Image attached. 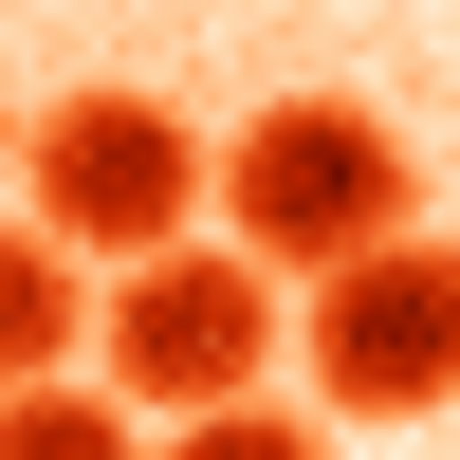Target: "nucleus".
Listing matches in <instances>:
<instances>
[{
	"label": "nucleus",
	"instance_id": "obj_8",
	"mask_svg": "<svg viewBox=\"0 0 460 460\" xmlns=\"http://www.w3.org/2000/svg\"><path fill=\"white\" fill-rule=\"evenodd\" d=\"M0 184H19V111H0Z\"/></svg>",
	"mask_w": 460,
	"mask_h": 460
},
{
	"label": "nucleus",
	"instance_id": "obj_3",
	"mask_svg": "<svg viewBox=\"0 0 460 460\" xmlns=\"http://www.w3.org/2000/svg\"><path fill=\"white\" fill-rule=\"evenodd\" d=\"M295 368L332 424H442L460 405V240H368L332 277H295Z\"/></svg>",
	"mask_w": 460,
	"mask_h": 460
},
{
	"label": "nucleus",
	"instance_id": "obj_7",
	"mask_svg": "<svg viewBox=\"0 0 460 460\" xmlns=\"http://www.w3.org/2000/svg\"><path fill=\"white\" fill-rule=\"evenodd\" d=\"M147 460H332V424H295V405H258V387H240V405H184Z\"/></svg>",
	"mask_w": 460,
	"mask_h": 460
},
{
	"label": "nucleus",
	"instance_id": "obj_2",
	"mask_svg": "<svg viewBox=\"0 0 460 460\" xmlns=\"http://www.w3.org/2000/svg\"><path fill=\"white\" fill-rule=\"evenodd\" d=\"M203 203H221V147L184 129L166 93H56L19 129V221H56L74 258H166V240H203Z\"/></svg>",
	"mask_w": 460,
	"mask_h": 460
},
{
	"label": "nucleus",
	"instance_id": "obj_5",
	"mask_svg": "<svg viewBox=\"0 0 460 460\" xmlns=\"http://www.w3.org/2000/svg\"><path fill=\"white\" fill-rule=\"evenodd\" d=\"M93 350V258L56 240V221H0V387H37V368Z\"/></svg>",
	"mask_w": 460,
	"mask_h": 460
},
{
	"label": "nucleus",
	"instance_id": "obj_6",
	"mask_svg": "<svg viewBox=\"0 0 460 460\" xmlns=\"http://www.w3.org/2000/svg\"><path fill=\"white\" fill-rule=\"evenodd\" d=\"M0 460H147V405L111 387H74V368H37V387H0Z\"/></svg>",
	"mask_w": 460,
	"mask_h": 460
},
{
	"label": "nucleus",
	"instance_id": "obj_1",
	"mask_svg": "<svg viewBox=\"0 0 460 460\" xmlns=\"http://www.w3.org/2000/svg\"><path fill=\"white\" fill-rule=\"evenodd\" d=\"M203 221H221L240 258H277V277H332V258H368V240H405V221H424V166H405L387 111H350V93H277V111H240Z\"/></svg>",
	"mask_w": 460,
	"mask_h": 460
},
{
	"label": "nucleus",
	"instance_id": "obj_4",
	"mask_svg": "<svg viewBox=\"0 0 460 460\" xmlns=\"http://www.w3.org/2000/svg\"><path fill=\"white\" fill-rule=\"evenodd\" d=\"M277 350H295V295H277V258H240V240H166V258H129V277H111V314H93V368L147 405V424L240 405Z\"/></svg>",
	"mask_w": 460,
	"mask_h": 460
}]
</instances>
